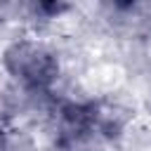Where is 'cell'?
<instances>
[{"label": "cell", "mask_w": 151, "mask_h": 151, "mask_svg": "<svg viewBox=\"0 0 151 151\" xmlns=\"http://www.w3.org/2000/svg\"><path fill=\"white\" fill-rule=\"evenodd\" d=\"M9 80L26 94H50L61 76V61L52 45L38 38H17L0 54Z\"/></svg>", "instance_id": "obj_2"}, {"label": "cell", "mask_w": 151, "mask_h": 151, "mask_svg": "<svg viewBox=\"0 0 151 151\" xmlns=\"http://www.w3.org/2000/svg\"><path fill=\"white\" fill-rule=\"evenodd\" d=\"M54 151H104L123 134L127 116L113 101L66 99L54 109Z\"/></svg>", "instance_id": "obj_1"}, {"label": "cell", "mask_w": 151, "mask_h": 151, "mask_svg": "<svg viewBox=\"0 0 151 151\" xmlns=\"http://www.w3.org/2000/svg\"><path fill=\"white\" fill-rule=\"evenodd\" d=\"M0 151H33V137L14 123L0 125Z\"/></svg>", "instance_id": "obj_3"}]
</instances>
